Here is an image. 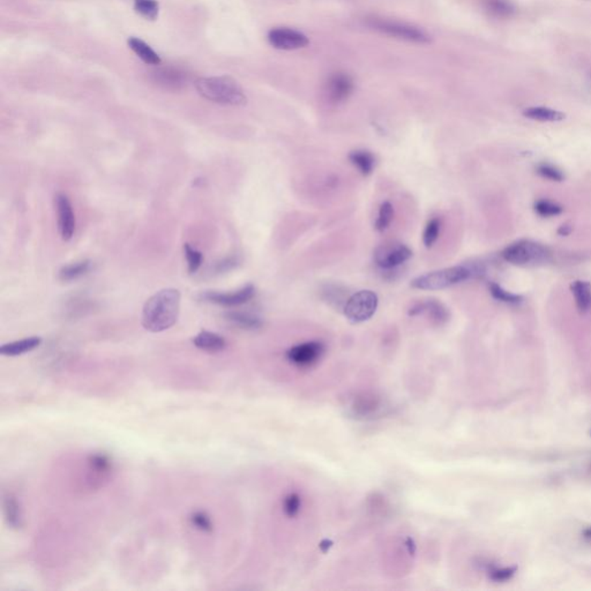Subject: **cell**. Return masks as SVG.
<instances>
[{
    "mask_svg": "<svg viewBox=\"0 0 591 591\" xmlns=\"http://www.w3.org/2000/svg\"><path fill=\"white\" fill-rule=\"evenodd\" d=\"M181 292L177 289H163L151 296L142 310L141 322L151 333L168 331L176 325L181 312Z\"/></svg>",
    "mask_w": 591,
    "mask_h": 591,
    "instance_id": "obj_1",
    "label": "cell"
},
{
    "mask_svg": "<svg viewBox=\"0 0 591 591\" xmlns=\"http://www.w3.org/2000/svg\"><path fill=\"white\" fill-rule=\"evenodd\" d=\"M195 88L203 99L223 106H245L247 95L236 80L229 76L202 78L195 83Z\"/></svg>",
    "mask_w": 591,
    "mask_h": 591,
    "instance_id": "obj_2",
    "label": "cell"
},
{
    "mask_svg": "<svg viewBox=\"0 0 591 591\" xmlns=\"http://www.w3.org/2000/svg\"><path fill=\"white\" fill-rule=\"evenodd\" d=\"M481 269L467 266H455L444 269L435 270L431 273L418 276L411 282V287L419 290H441L455 284L462 283L472 278L474 275H479Z\"/></svg>",
    "mask_w": 591,
    "mask_h": 591,
    "instance_id": "obj_3",
    "label": "cell"
},
{
    "mask_svg": "<svg viewBox=\"0 0 591 591\" xmlns=\"http://www.w3.org/2000/svg\"><path fill=\"white\" fill-rule=\"evenodd\" d=\"M503 258L516 266H540L550 260L551 252L543 244L519 240L503 250Z\"/></svg>",
    "mask_w": 591,
    "mask_h": 591,
    "instance_id": "obj_4",
    "label": "cell"
},
{
    "mask_svg": "<svg viewBox=\"0 0 591 591\" xmlns=\"http://www.w3.org/2000/svg\"><path fill=\"white\" fill-rule=\"evenodd\" d=\"M369 26L383 34L388 35L390 38H397V40L413 42L417 44H428L432 41V38L427 34L426 31L404 22L372 19L369 21Z\"/></svg>",
    "mask_w": 591,
    "mask_h": 591,
    "instance_id": "obj_5",
    "label": "cell"
},
{
    "mask_svg": "<svg viewBox=\"0 0 591 591\" xmlns=\"http://www.w3.org/2000/svg\"><path fill=\"white\" fill-rule=\"evenodd\" d=\"M379 298L371 290H362L352 294L344 305V315L352 324L367 322L376 313Z\"/></svg>",
    "mask_w": 591,
    "mask_h": 591,
    "instance_id": "obj_6",
    "label": "cell"
},
{
    "mask_svg": "<svg viewBox=\"0 0 591 591\" xmlns=\"http://www.w3.org/2000/svg\"><path fill=\"white\" fill-rule=\"evenodd\" d=\"M413 256V251L401 243H387L380 245L374 251L376 266L383 269H393L407 263Z\"/></svg>",
    "mask_w": 591,
    "mask_h": 591,
    "instance_id": "obj_7",
    "label": "cell"
},
{
    "mask_svg": "<svg viewBox=\"0 0 591 591\" xmlns=\"http://www.w3.org/2000/svg\"><path fill=\"white\" fill-rule=\"evenodd\" d=\"M268 41L273 48L283 51H292L308 47V36L291 28H275L268 34Z\"/></svg>",
    "mask_w": 591,
    "mask_h": 591,
    "instance_id": "obj_8",
    "label": "cell"
},
{
    "mask_svg": "<svg viewBox=\"0 0 591 591\" xmlns=\"http://www.w3.org/2000/svg\"><path fill=\"white\" fill-rule=\"evenodd\" d=\"M56 209L58 216V229L63 240L69 242L76 233V215L73 212L72 203L69 197L64 193H58L55 198Z\"/></svg>",
    "mask_w": 591,
    "mask_h": 591,
    "instance_id": "obj_9",
    "label": "cell"
},
{
    "mask_svg": "<svg viewBox=\"0 0 591 591\" xmlns=\"http://www.w3.org/2000/svg\"><path fill=\"white\" fill-rule=\"evenodd\" d=\"M324 351L325 348L320 342H306L289 349L287 358L299 367H310L322 358Z\"/></svg>",
    "mask_w": 591,
    "mask_h": 591,
    "instance_id": "obj_10",
    "label": "cell"
},
{
    "mask_svg": "<svg viewBox=\"0 0 591 591\" xmlns=\"http://www.w3.org/2000/svg\"><path fill=\"white\" fill-rule=\"evenodd\" d=\"M355 90V83L347 73H334L326 83L325 92L329 102L340 104L347 101Z\"/></svg>",
    "mask_w": 591,
    "mask_h": 591,
    "instance_id": "obj_11",
    "label": "cell"
},
{
    "mask_svg": "<svg viewBox=\"0 0 591 591\" xmlns=\"http://www.w3.org/2000/svg\"><path fill=\"white\" fill-rule=\"evenodd\" d=\"M256 294V289L252 284H249L240 290L235 292H206L202 294L205 301H210L214 304L226 306V308H233L240 305L247 304Z\"/></svg>",
    "mask_w": 591,
    "mask_h": 591,
    "instance_id": "obj_12",
    "label": "cell"
},
{
    "mask_svg": "<svg viewBox=\"0 0 591 591\" xmlns=\"http://www.w3.org/2000/svg\"><path fill=\"white\" fill-rule=\"evenodd\" d=\"M381 408H383V401L380 400V397L374 394L363 393L353 399L350 406V410L356 418L367 419L379 414Z\"/></svg>",
    "mask_w": 591,
    "mask_h": 591,
    "instance_id": "obj_13",
    "label": "cell"
},
{
    "mask_svg": "<svg viewBox=\"0 0 591 591\" xmlns=\"http://www.w3.org/2000/svg\"><path fill=\"white\" fill-rule=\"evenodd\" d=\"M3 513L7 526L10 529L20 530L24 526V512L17 497L7 493L3 498Z\"/></svg>",
    "mask_w": 591,
    "mask_h": 591,
    "instance_id": "obj_14",
    "label": "cell"
},
{
    "mask_svg": "<svg viewBox=\"0 0 591 591\" xmlns=\"http://www.w3.org/2000/svg\"><path fill=\"white\" fill-rule=\"evenodd\" d=\"M195 348L209 353L221 352L226 348V340L217 333L209 332V331H201L198 335H195L192 340Z\"/></svg>",
    "mask_w": 591,
    "mask_h": 591,
    "instance_id": "obj_15",
    "label": "cell"
},
{
    "mask_svg": "<svg viewBox=\"0 0 591 591\" xmlns=\"http://www.w3.org/2000/svg\"><path fill=\"white\" fill-rule=\"evenodd\" d=\"M422 313H427L438 325L447 322L448 318H449L447 308L434 299H428V301H424L421 304L415 305L414 308H410V311H409L410 315H422Z\"/></svg>",
    "mask_w": 591,
    "mask_h": 591,
    "instance_id": "obj_16",
    "label": "cell"
},
{
    "mask_svg": "<svg viewBox=\"0 0 591 591\" xmlns=\"http://www.w3.org/2000/svg\"><path fill=\"white\" fill-rule=\"evenodd\" d=\"M42 344V338L40 336H31V338H22L19 341L10 342L0 347V353L7 357H17V356L24 355L38 349Z\"/></svg>",
    "mask_w": 591,
    "mask_h": 591,
    "instance_id": "obj_17",
    "label": "cell"
},
{
    "mask_svg": "<svg viewBox=\"0 0 591 591\" xmlns=\"http://www.w3.org/2000/svg\"><path fill=\"white\" fill-rule=\"evenodd\" d=\"M226 319L231 325L236 326L244 331H258L263 325V320L258 315L249 312L230 311L226 312Z\"/></svg>",
    "mask_w": 591,
    "mask_h": 591,
    "instance_id": "obj_18",
    "label": "cell"
},
{
    "mask_svg": "<svg viewBox=\"0 0 591 591\" xmlns=\"http://www.w3.org/2000/svg\"><path fill=\"white\" fill-rule=\"evenodd\" d=\"M87 465L90 474H94V477L99 479H104L110 475L113 470V458L104 453H95L87 458Z\"/></svg>",
    "mask_w": 591,
    "mask_h": 591,
    "instance_id": "obj_19",
    "label": "cell"
},
{
    "mask_svg": "<svg viewBox=\"0 0 591 591\" xmlns=\"http://www.w3.org/2000/svg\"><path fill=\"white\" fill-rule=\"evenodd\" d=\"M572 292L574 294L576 308L581 313L591 310V283L588 281H575L572 284Z\"/></svg>",
    "mask_w": 591,
    "mask_h": 591,
    "instance_id": "obj_20",
    "label": "cell"
},
{
    "mask_svg": "<svg viewBox=\"0 0 591 591\" xmlns=\"http://www.w3.org/2000/svg\"><path fill=\"white\" fill-rule=\"evenodd\" d=\"M92 263L89 260H83L78 263H69L59 270V278L64 282L79 280L92 270Z\"/></svg>",
    "mask_w": 591,
    "mask_h": 591,
    "instance_id": "obj_21",
    "label": "cell"
},
{
    "mask_svg": "<svg viewBox=\"0 0 591 591\" xmlns=\"http://www.w3.org/2000/svg\"><path fill=\"white\" fill-rule=\"evenodd\" d=\"M128 45L137 53L138 57L142 59L146 64L158 65L161 63V59L158 57V53L147 43H144L142 40H139L137 38H131L128 40Z\"/></svg>",
    "mask_w": 591,
    "mask_h": 591,
    "instance_id": "obj_22",
    "label": "cell"
},
{
    "mask_svg": "<svg viewBox=\"0 0 591 591\" xmlns=\"http://www.w3.org/2000/svg\"><path fill=\"white\" fill-rule=\"evenodd\" d=\"M523 115L530 119L538 122H560L564 119L565 113L557 110L544 108V106H533L524 110Z\"/></svg>",
    "mask_w": 591,
    "mask_h": 591,
    "instance_id": "obj_23",
    "label": "cell"
},
{
    "mask_svg": "<svg viewBox=\"0 0 591 591\" xmlns=\"http://www.w3.org/2000/svg\"><path fill=\"white\" fill-rule=\"evenodd\" d=\"M349 160L364 176H369V174H372L374 165H376L374 156L367 151H352L349 155Z\"/></svg>",
    "mask_w": 591,
    "mask_h": 591,
    "instance_id": "obj_24",
    "label": "cell"
},
{
    "mask_svg": "<svg viewBox=\"0 0 591 591\" xmlns=\"http://www.w3.org/2000/svg\"><path fill=\"white\" fill-rule=\"evenodd\" d=\"M188 522L195 530L200 533H212L214 531V522L208 513L205 510H194L188 516Z\"/></svg>",
    "mask_w": 591,
    "mask_h": 591,
    "instance_id": "obj_25",
    "label": "cell"
},
{
    "mask_svg": "<svg viewBox=\"0 0 591 591\" xmlns=\"http://www.w3.org/2000/svg\"><path fill=\"white\" fill-rule=\"evenodd\" d=\"M394 208L393 205L390 202H383V205L380 206L379 213L376 221V229L380 233H383L385 230L388 229L390 223L393 221Z\"/></svg>",
    "mask_w": 591,
    "mask_h": 591,
    "instance_id": "obj_26",
    "label": "cell"
},
{
    "mask_svg": "<svg viewBox=\"0 0 591 591\" xmlns=\"http://www.w3.org/2000/svg\"><path fill=\"white\" fill-rule=\"evenodd\" d=\"M490 292L492 294L493 298H496L497 301H503L506 304L517 305L523 301V298L521 296L508 292V291L500 287L499 284H490Z\"/></svg>",
    "mask_w": 591,
    "mask_h": 591,
    "instance_id": "obj_27",
    "label": "cell"
},
{
    "mask_svg": "<svg viewBox=\"0 0 591 591\" xmlns=\"http://www.w3.org/2000/svg\"><path fill=\"white\" fill-rule=\"evenodd\" d=\"M134 8L149 20H155L158 17V3L155 0H134Z\"/></svg>",
    "mask_w": 591,
    "mask_h": 591,
    "instance_id": "obj_28",
    "label": "cell"
},
{
    "mask_svg": "<svg viewBox=\"0 0 591 591\" xmlns=\"http://www.w3.org/2000/svg\"><path fill=\"white\" fill-rule=\"evenodd\" d=\"M184 253L186 261H188V272L194 274L198 272L203 261V256L201 252L195 250L190 244H184Z\"/></svg>",
    "mask_w": 591,
    "mask_h": 591,
    "instance_id": "obj_29",
    "label": "cell"
},
{
    "mask_svg": "<svg viewBox=\"0 0 591 591\" xmlns=\"http://www.w3.org/2000/svg\"><path fill=\"white\" fill-rule=\"evenodd\" d=\"M441 222L439 219H432L427 223L426 228L424 230L423 242L424 245L430 249L433 247L434 243L439 238L440 233Z\"/></svg>",
    "mask_w": 591,
    "mask_h": 591,
    "instance_id": "obj_30",
    "label": "cell"
},
{
    "mask_svg": "<svg viewBox=\"0 0 591 591\" xmlns=\"http://www.w3.org/2000/svg\"><path fill=\"white\" fill-rule=\"evenodd\" d=\"M535 210L543 217H551V216H557L561 214L563 207L557 205V203H553V202L547 201V200H540L535 205Z\"/></svg>",
    "mask_w": 591,
    "mask_h": 591,
    "instance_id": "obj_31",
    "label": "cell"
},
{
    "mask_svg": "<svg viewBox=\"0 0 591 591\" xmlns=\"http://www.w3.org/2000/svg\"><path fill=\"white\" fill-rule=\"evenodd\" d=\"M301 500L296 493L288 494L283 500V510L285 515L289 517H294L301 510Z\"/></svg>",
    "mask_w": 591,
    "mask_h": 591,
    "instance_id": "obj_32",
    "label": "cell"
},
{
    "mask_svg": "<svg viewBox=\"0 0 591 591\" xmlns=\"http://www.w3.org/2000/svg\"><path fill=\"white\" fill-rule=\"evenodd\" d=\"M515 568L512 567H492L489 569V576L496 582L509 581L515 574Z\"/></svg>",
    "mask_w": 591,
    "mask_h": 591,
    "instance_id": "obj_33",
    "label": "cell"
},
{
    "mask_svg": "<svg viewBox=\"0 0 591 591\" xmlns=\"http://www.w3.org/2000/svg\"><path fill=\"white\" fill-rule=\"evenodd\" d=\"M542 177L553 181H561L564 179V174L559 169L554 168L550 165H542L537 169Z\"/></svg>",
    "mask_w": 591,
    "mask_h": 591,
    "instance_id": "obj_34",
    "label": "cell"
},
{
    "mask_svg": "<svg viewBox=\"0 0 591 591\" xmlns=\"http://www.w3.org/2000/svg\"><path fill=\"white\" fill-rule=\"evenodd\" d=\"M237 260L235 258H229V259L223 260L221 263H217V272L221 273V272H226V270H229L233 268V266H236Z\"/></svg>",
    "mask_w": 591,
    "mask_h": 591,
    "instance_id": "obj_35",
    "label": "cell"
},
{
    "mask_svg": "<svg viewBox=\"0 0 591 591\" xmlns=\"http://www.w3.org/2000/svg\"><path fill=\"white\" fill-rule=\"evenodd\" d=\"M571 231L572 228L571 226H567V224H565V226H561L560 229L558 230V233H559V235H561V236H567V235H569V233H571Z\"/></svg>",
    "mask_w": 591,
    "mask_h": 591,
    "instance_id": "obj_36",
    "label": "cell"
},
{
    "mask_svg": "<svg viewBox=\"0 0 591 591\" xmlns=\"http://www.w3.org/2000/svg\"><path fill=\"white\" fill-rule=\"evenodd\" d=\"M583 538L588 542H591V526L583 530Z\"/></svg>",
    "mask_w": 591,
    "mask_h": 591,
    "instance_id": "obj_37",
    "label": "cell"
}]
</instances>
